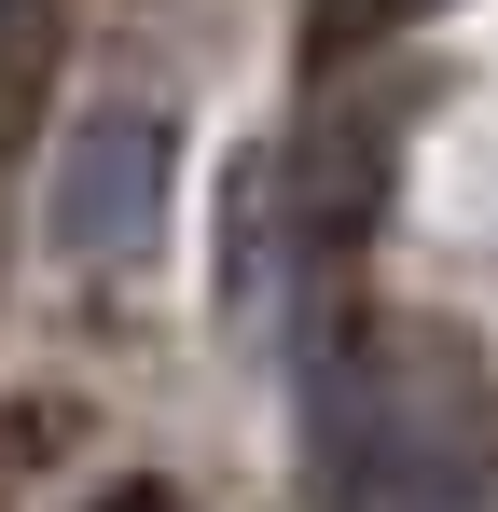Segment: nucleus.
Masks as SVG:
<instances>
[{
	"label": "nucleus",
	"mask_w": 498,
	"mask_h": 512,
	"mask_svg": "<svg viewBox=\"0 0 498 512\" xmlns=\"http://www.w3.org/2000/svg\"><path fill=\"white\" fill-rule=\"evenodd\" d=\"M166 208H180V125H166L153 97H97L70 139H56V167H42L56 263H153Z\"/></svg>",
	"instance_id": "f257e3e1"
},
{
	"label": "nucleus",
	"mask_w": 498,
	"mask_h": 512,
	"mask_svg": "<svg viewBox=\"0 0 498 512\" xmlns=\"http://www.w3.org/2000/svg\"><path fill=\"white\" fill-rule=\"evenodd\" d=\"M332 512H498V457L471 429H429L402 402H374L346 443V499Z\"/></svg>",
	"instance_id": "f03ea898"
},
{
	"label": "nucleus",
	"mask_w": 498,
	"mask_h": 512,
	"mask_svg": "<svg viewBox=\"0 0 498 512\" xmlns=\"http://www.w3.org/2000/svg\"><path fill=\"white\" fill-rule=\"evenodd\" d=\"M415 14H429V0H319L332 42H360V28H415Z\"/></svg>",
	"instance_id": "7ed1b4c3"
}]
</instances>
